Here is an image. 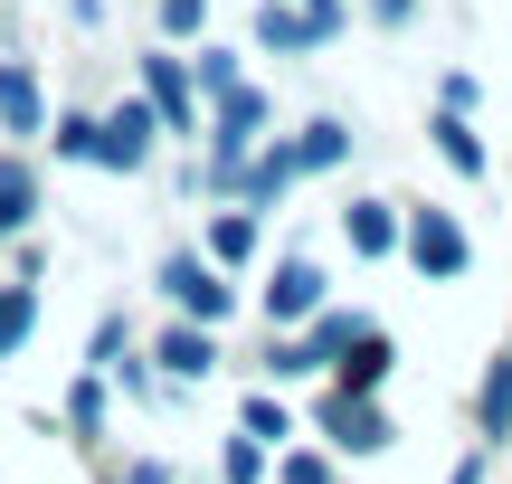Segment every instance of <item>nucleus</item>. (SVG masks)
I'll return each mask as SVG.
<instances>
[{
  "label": "nucleus",
  "instance_id": "6e6552de",
  "mask_svg": "<svg viewBox=\"0 0 512 484\" xmlns=\"http://www.w3.org/2000/svg\"><path fill=\"white\" fill-rule=\"evenodd\" d=\"M19 333H29V295H0V352H10Z\"/></svg>",
  "mask_w": 512,
  "mask_h": 484
},
{
  "label": "nucleus",
  "instance_id": "423d86ee",
  "mask_svg": "<svg viewBox=\"0 0 512 484\" xmlns=\"http://www.w3.org/2000/svg\"><path fill=\"white\" fill-rule=\"evenodd\" d=\"M437 143H446V162H456V171H484V152H475V133H465L456 114H446V124H437Z\"/></svg>",
  "mask_w": 512,
  "mask_h": 484
},
{
  "label": "nucleus",
  "instance_id": "f257e3e1",
  "mask_svg": "<svg viewBox=\"0 0 512 484\" xmlns=\"http://www.w3.org/2000/svg\"><path fill=\"white\" fill-rule=\"evenodd\" d=\"M408 247H418V266H437V276H456V266H465V238L446 219H418V238H408Z\"/></svg>",
  "mask_w": 512,
  "mask_h": 484
},
{
  "label": "nucleus",
  "instance_id": "f03ea898",
  "mask_svg": "<svg viewBox=\"0 0 512 484\" xmlns=\"http://www.w3.org/2000/svg\"><path fill=\"white\" fill-rule=\"evenodd\" d=\"M0 114H10L19 133H38V95H29V76H19V67H0Z\"/></svg>",
  "mask_w": 512,
  "mask_h": 484
},
{
  "label": "nucleus",
  "instance_id": "39448f33",
  "mask_svg": "<svg viewBox=\"0 0 512 484\" xmlns=\"http://www.w3.org/2000/svg\"><path fill=\"white\" fill-rule=\"evenodd\" d=\"M332 428H342V447H380V418H370V409H351V399L332 409Z\"/></svg>",
  "mask_w": 512,
  "mask_h": 484
},
{
  "label": "nucleus",
  "instance_id": "20e7f679",
  "mask_svg": "<svg viewBox=\"0 0 512 484\" xmlns=\"http://www.w3.org/2000/svg\"><path fill=\"white\" fill-rule=\"evenodd\" d=\"M313 304V266H285V276H275V314H304Z\"/></svg>",
  "mask_w": 512,
  "mask_h": 484
},
{
  "label": "nucleus",
  "instance_id": "0eeeda50",
  "mask_svg": "<svg viewBox=\"0 0 512 484\" xmlns=\"http://www.w3.org/2000/svg\"><path fill=\"white\" fill-rule=\"evenodd\" d=\"M351 247H370V257L389 247V219H380V209H351Z\"/></svg>",
  "mask_w": 512,
  "mask_h": 484
},
{
  "label": "nucleus",
  "instance_id": "7ed1b4c3",
  "mask_svg": "<svg viewBox=\"0 0 512 484\" xmlns=\"http://www.w3.org/2000/svg\"><path fill=\"white\" fill-rule=\"evenodd\" d=\"M171 285H181V304H200V314H219V304H228V285L200 276V266H171Z\"/></svg>",
  "mask_w": 512,
  "mask_h": 484
}]
</instances>
